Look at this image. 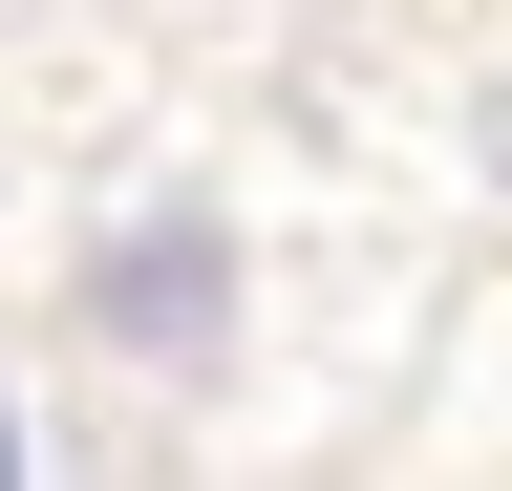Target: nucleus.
Instances as JSON below:
<instances>
[{"instance_id": "obj_1", "label": "nucleus", "mask_w": 512, "mask_h": 491, "mask_svg": "<svg viewBox=\"0 0 512 491\" xmlns=\"http://www.w3.org/2000/svg\"><path fill=\"white\" fill-rule=\"evenodd\" d=\"M107 342H214V214H150V235H107Z\"/></svg>"}, {"instance_id": "obj_2", "label": "nucleus", "mask_w": 512, "mask_h": 491, "mask_svg": "<svg viewBox=\"0 0 512 491\" xmlns=\"http://www.w3.org/2000/svg\"><path fill=\"white\" fill-rule=\"evenodd\" d=\"M0 470H22V427H0Z\"/></svg>"}]
</instances>
